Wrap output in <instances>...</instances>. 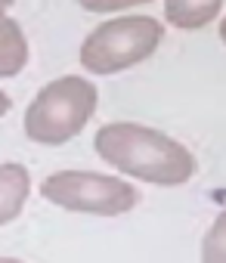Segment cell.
I'll use <instances>...</instances> for the list:
<instances>
[{
	"mask_svg": "<svg viewBox=\"0 0 226 263\" xmlns=\"http://www.w3.org/2000/svg\"><path fill=\"white\" fill-rule=\"evenodd\" d=\"M28 65V37L22 25L0 16V78H16Z\"/></svg>",
	"mask_w": 226,
	"mask_h": 263,
	"instance_id": "7",
	"label": "cell"
},
{
	"mask_svg": "<svg viewBox=\"0 0 226 263\" xmlns=\"http://www.w3.org/2000/svg\"><path fill=\"white\" fill-rule=\"evenodd\" d=\"M0 263H22V260H16V257H0Z\"/></svg>",
	"mask_w": 226,
	"mask_h": 263,
	"instance_id": "12",
	"label": "cell"
},
{
	"mask_svg": "<svg viewBox=\"0 0 226 263\" xmlns=\"http://www.w3.org/2000/svg\"><path fill=\"white\" fill-rule=\"evenodd\" d=\"M96 87L81 74L50 81L25 108V137L37 146H62L74 140L96 111Z\"/></svg>",
	"mask_w": 226,
	"mask_h": 263,
	"instance_id": "2",
	"label": "cell"
},
{
	"mask_svg": "<svg viewBox=\"0 0 226 263\" xmlns=\"http://www.w3.org/2000/svg\"><path fill=\"white\" fill-rule=\"evenodd\" d=\"M16 4V0H0V16H7L10 13V7Z\"/></svg>",
	"mask_w": 226,
	"mask_h": 263,
	"instance_id": "11",
	"label": "cell"
},
{
	"mask_svg": "<svg viewBox=\"0 0 226 263\" xmlns=\"http://www.w3.org/2000/svg\"><path fill=\"white\" fill-rule=\"evenodd\" d=\"M226 217L220 214L211 226V232L204 235V248H201V263H226Z\"/></svg>",
	"mask_w": 226,
	"mask_h": 263,
	"instance_id": "8",
	"label": "cell"
},
{
	"mask_svg": "<svg viewBox=\"0 0 226 263\" xmlns=\"http://www.w3.org/2000/svg\"><path fill=\"white\" fill-rule=\"evenodd\" d=\"M164 41V25L152 16H118L96 25L81 44V65L90 74H118L149 59Z\"/></svg>",
	"mask_w": 226,
	"mask_h": 263,
	"instance_id": "3",
	"label": "cell"
},
{
	"mask_svg": "<svg viewBox=\"0 0 226 263\" xmlns=\"http://www.w3.org/2000/svg\"><path fill=\"white\" fill-rule=\"evenodd\" d=\"M87 13H118V10H134L140 4H152V0H78Z\"/></svg>",
	"mask_w": 226,
	"mask_h": 263,
	"instance_id": "9",
	"label": "cell"
},
{
	"mask_svg": "<svg viewBox=\"0 0 226 263\" xmlns=\"http://www.w3.org/2000/svg\"><path fill=\"white\" fill-rule=\"evenodd\" d=\"M223 13V0H164V19L174 28H204Z\"/></svg>",
	"mask_w": 226,
	"mask_h": 263,
	"instance_id": "6",
	"label": "cell"
},
{
	"mask_svg": "<svg viewBox=\"0 0 226 263\" xmlns=\"http://www.w3.org/2000/svg\"><path fill=\"white\" fill-rule=\"evenodd\" d=\"M28 192H31V177L22 164L16 161L0 164V226L13 223L22 214Z\"/></svg>",
	"mask_w": 226,
	"mask_h": 263,
	"instance_id": "5",
	"label": "cell"
},
{
	"mask_svg": "<svg viewBox=\"0 0 226 263\" xmlns=\"http://www.w3.org/2000/svg\"><path fill=\"white\" fill-rule=\"evenodd\" d=\"M10 105H13V99H10V96H7L4 90H0V118H4V115L10 111Z\"/></svg>",
	"mask_w": 226,
	"mask_h": 263,
	"instance_id": "10",
	"label": "cell"
},
{
	"mask_svg": "<svg viewBox=\"0 0 226 263\" xmlns=\"http://www.w3.org/2000/svg\"><path fill=\"white\" fill-rule=\"evenodd\" d=\"M41 195L56 208L74 211V214H93V217H118L140 204V192L127 180L93 174V171L50 174L41 183Z\"/></svg>",
	"mask_w": 226,
	"mask_h": 263,
	"instance_id": "4",
	"label": "cell"
},
{
	"mask_svg": "<svg viewBox=\"0 0 226 263\" xmlns=\"http://www.w3.org/2000/svg\"><path fill=\"white\" fill-rule=\"evenodd\" d=\"M96 155L118 174L152 186H183L195 177L192 152L155 127L115 121L96 130Z\"/></svg>",
	"mask_w": 226,
	"mask_h": 263,
	"instance_id": "1",
	"label": "cell"
}]
</instances>
